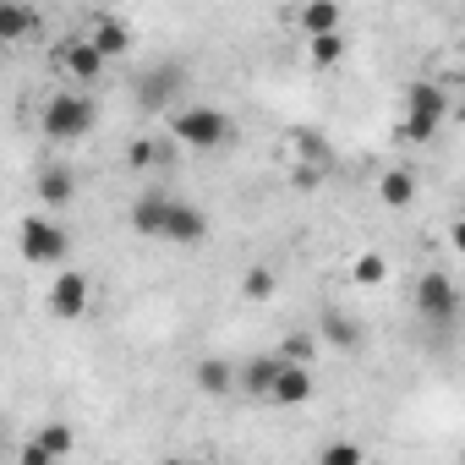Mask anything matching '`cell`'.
<instances>
[{"instance_id": "1", "label": "cell", "mask_w": 465, "mask_h": 465, "mask_svg": "<svg viewBox=\"0 0 465 465\" xmlns=\"http://www.w3.org/2000/svg\"><path fill=\"white\" fill-rule=\"evenodd\" d=\"M94 121H99V104H94L83 88L50 94V99H45V115H39V126H45L50 143H77V137L94 132Z\"/></svg>"}, {"instance_id": "2", "label": "cell", "mask_w": 465, "mask_h": 465, "mask_svg": "<svg viewBox=\"0 0 465 465\" xmlns=\"http://www.w3.org/2000/svg\"><path fill=\"white\" fill-rule=\"evenodd\" d=\"M17 247H23L28 263H66L72 258V236H66L50 213H28L17 224Z\"/></svg>"}, {"instance_id": "3", "label": "cell", "mask_w": 465, "mask_h": 465, "mask_svg": "<svg viewBox=\"0 0 465 465\" xmlns=\"http://www.w3.org/2000/svg\"><path fill=\"white\" fill-rule=\"evenodd\" d=\"M170 137L181 148H224L230 143V115L213 110V104H192V110H181L170 121Z\"/></svg>"}, {"instance_id": "4", "label": "cell", "mask_w": 465, "mask_h": 465, "mask_svg": "<svg viewBox=\"0 0 465 465\" xmlns=\"http://www.w3.org/2000/svg\"><path fill=\"white\" fill-rule=\"evenodd\" d=\"M416 307H421L427 323L454 329V318H460V285H454L443 269H427V274L416 280Z\"/></svg>"}, {"instance_id": "5", "label": "cell", "mask_w": 465, "mask_h": 465, "mask_svg": "<svg viewBox=\"0 0 465 465\" xmlns=\"http://www.w3.org/2000/svg\"><path fill=\"white\" fill-rule=\"evenodd\" d=\"M443 115H449V94H443L438 83H416V88H411V115H405L400 132H405L411 143H427V137H438Z\"/></svg>"}, {"instance_id": "6", "label": "cell", "mask_w": 465, "mask_h": 465, "mask_svg": "<svg viewBox=\"0 0 465 465\" xmlns=\"http://www.w3.org/2000/svg\"><path fill=\"white\" fill-rule=\"evenodd\" d=\"M208 236V213L197 203H181L170 197V213H164V230H159V242H181V247H197Z\"/></svg>"}, {"instance_id": "7", "label": "cell", "mask_w": 465, "mask_h": 465, "mask_svg": "<svg viewBox=\"0 0 465 465\" xmlns=\"http://www.w3.org/2000/svg\"><path fill=\"white\" fill-rule=\"evenodd\" d=\"M50 312H55V318H83V312H88V274L61 269L55 285H50Z\"/></svg>"}, {"instance_id": "8", "label": "cell", "mask_w": 465, "mask_h": 465, "mask_svg": "<svg viewBox=\"0 0 465 465\" xmlns=\"http://www.w3.org/2000/svg\"><path fill=\"white\" fill-rule=\"evenodd\" d=\"M307 400H312V372L280 361L274 367V383H269V405H307Z\"/></svg>"}, {"instance_id": "9", "label": "cell", "mask_w": 465, "mask_h": 465, "mask_svg": "<svg viewBox=\"0 0 465 465\" xmlns=\"http://www.w3.org/2000/svg\"><path fill=\"white\" fill-rule=\"evenodd\" d=\"M307 39H329V34H340V23H345V12L334 6V0H312V6H302L296 17H291Z\"/></svg>"}, {"instance_id": "10", "label": "cell", "mask_w": 465, "mask_h": 465, "mask_svg": "<svg viewBox=\"0 0 465 465\" xmlns=\"http://www.w3.org/2000/svg\"><path fill=\"white\" fill-rule=\"evenodd\" d=\"M164 213H170V192L148 186V192L132 203V230H137V236H159V230H164Z\"/></svg>"}, {"instance_id": "11", "label": "cell", "mask_w": 465, "mask_h": 465, "mask_svg": "<svg viewBox=\"0 0 465 465\" xmlns=\"http://www.w3.org/2000/svg\"><path fill=\"white\" fill-rule=\"evenodd\" d=\"M416 186H421L416 170H405V164H400V170H383V175H378V203H383V208H411V203H416Z\"/></svg>"}, {"instance_id": "12", "label": "cell", "mask_w": 465, "mask_h": 465, "mask_svg": "<svg viewBox=\"0 0 465 465\" xmlns=\"http://www.w3.org/2000/svg\"><path fill=\"white\" fill-rule=\"evenodd\" d=\"M197 389L208 394V400H230L236 394V372H230V361H219V356H208V361H197Z\"/></svg>"}, {"instance_id": "13", "label": "cell", "mask_w": 465, "mask_h": 465, "mask_svg": "<svg viewBox=\"0 0 465 465\" xmlns=\"http://www.w3.org/2000/svg\"><path fill=\"white\" fill-rule=\"evenodd\" d=\"M61 66L72 72V88H77V83H94V77L104 72V61L94 55V45H88V39H72V45L61 50Z\"/></svg>"}, {"instance_id": "14", "label": "cell", "mask_w": 465, "mask_h": 465, "mask_svg": "<svg viewBox=\"0 0 465 465\" xmlns=\"http://www.w3.org/2000/svg\"><path fill=\"white\" fill-rule=\"evenodd\" d=\"M318 329H323V340L334 345V351H361V329L340 312V307H323V318H318Z\"/></svg>"}, {"instance_id": "15", "label": "cell", "mask_w": 465, "mask_h": 465, "mask_svg": "<svg viewBox=\"0 0 465 465\" xmlns=\"http://www.w3.org/2000/svg\"><path fill=\"white\" fill-rule=\"evenodd\" d=\"M126 39H132V34H126V23H115V17H99V23H94V34H88V45H94V55H99V61L121 55V50H126Z\"/></svg>"}, {"instance_id": "16", "label": "cell", "mask_w": 465, "mask_h": 465, "mask_svg": "<svg viewBox=\"0 0 465 465\" xmlns=\"http://www.w3.org/2000/svg\"><path fill=\"white\" fill-rule=\"evenodd\" d=\"M34 443H39L50 460H72V449H77V432H72V421H45V427L34 432Z\"/></svg>"}, {"instance_id": "17", "label": "cell", "mask_w": 465, "mask_h": 465, "mask_svg": "<svg viewBox=\"0 0 465 465\" xmlns=\"http://www.w3.org/2000/svg\"><path fill=\"white\" fill-rule=\"evenodd\" d=\"M39 197H45L50 208H66V203L77 197V181H72V170H61V164H55V170H45V175H39Z\"/></svg>"}, {"instance_id": "18", "label": "cell", "mask_w": 465, "mask_h": 465, "mask_svg": "<svg viewBox=\"0 0 465 465\" xmlns=\"http://www.w3.org/2000/svg\"><path fill=\"white\" fill-rule=\"evenodd\" d=\"M274 367H280L274 356H258V361H247V367L236 372V383H242V389H247L252 400H269V383H274Z\"/></svg>"}, {"instance_id": "19", "label": "cell", "mask_w": 465, "mask_h": 465, "mask_svg": "<svg viewBox=\"0 0 465 465\" xmlns=\"http://www.w3.org/2000/svg\"><path fill=\"white\" fill-rule=\"evenodd\" d=\"M34 28H39V12L34 6H0V45H12V39H23Z\"/></svg>"}, {"instance_id": "20", "label": "cell", "mask_w": 465, "mask_h": 465, "mask_svg": "<svg viewBox=\"0 0 465 465\" xmlns=\"http://www.w3.org/2000/svg\"><path fill=\"white\" fill-rule=\"evenodd\" d=\"M175 83H181V72H175V66H164V72H148V77H143V104H148V110L170 104Z\"/></svg>"}, {"instance_id": "21", "label": "cell", "mask_w": 465, "mask_h": 465, "mask_svg": "<svg viewBox=\"0 0 465 465\" xmlns=\"http://www.w3.org/2000/svg\"><path fill=\"white\" fill-rule=\"evenodd\" d=\"M312 351H318V340H312V334H285V340H280V356H274V361L307 367V361H312Z\"/></svg>"}, {"instance_id": "22", "label": "cell", "mask_w": 465, "mask_h": 465, "mask_svg": "<svg viewBox=\"0 0 465 465\" xmlns=\"http://www.w3.org/2000/svg\"><path fill=\"white\" fill-rule=\"evenodd\" d=\"M318 465H367V454H361V443H351V438H334V443H323Z\"/></svg>"}, {"instance_id": "23", "label": "cell", "mask_w": 465, "mask_h": 465, "mask_svg": "<svg viewBox=\"0 0 465 465\" xmlns=\"http://www.w3.org/2000/svg\"><path fill=\"white\" fill-rule=\"evenodd\" d=\"M307 55H312V66H334V61L345 55V39H340V34H329V39H307Z\"/></svg>"}, {"instance_id": "24", "label": "cell", "mask_w": 465, "mask_h": 465, "mask_svg": "<svg viewBox=\"0 0 465 465\" xmlns=\"http://www.w3.org/2000/svg\"><path fill=\"white\" fill-rule=\"evenodd\" d=\"M351 274H356V285H383V274H389V263H383V252H361Z\"/></svg>"}, {"instance_id": "25", "label": "cell", "mask_w": 465, "mask_h": 465, "mask_svg": "<svg viewBox=\"0 0 465 465\" xmlns=\"http://www.w3.org/2000/svg\"><path fill=\"white\" fill-rule=\"evenodd\" d=\"M242 291H247V302H269V296H274V274H269V269H247Z\"/></svg>"}, {"instance_id": "26", "label": "cell", "mask_w": 465, "mask_h": 465, "mask_svg": "<svg viewBox=\"0 0 465 465\" xmlns=\"http://www.w3.org/2000/svg\"><path fill=\"white\" fill-rule=\"evenodd\" d=\"M17 465H55V460H50V454H45V449H39V443L28 438V443L17 449Z\"/></svg>"}, {"instance_id": "27", "label": "cell", "mask_w": 465, "mask_h": 465, "mask_svg": "<svg viewBox=\"0 0 465 465\" xmlns=\"http://www.w3.org/2000/svg\"><path fill=\"white\" fill-rule=\"evenodd\" d=\"M0 449H6V427H0Z\"/></svg>"}, {"instance_id": "28", "label": "cell", "mask_w": 465, "mask_h": 465, "mask_svg": "<svg viewBox=\"0 0 465 465\" xmlns=\"http://www.w3.org/2000/svg\"><path fill=\"white\" fill-rule=\"evenodd\" d=\"M159 465H181V460H159Z\"/></svg>"}]
</instances>
